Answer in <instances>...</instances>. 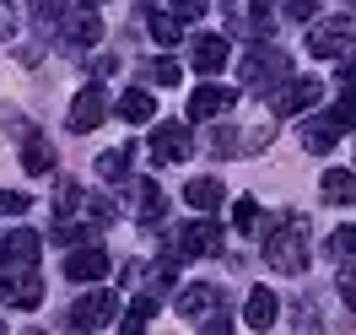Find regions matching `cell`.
<instances>
[{"label":"cell","instance_id":"cell-1","mask_svg":"<svg viewBox=\"0 0 356 335\" xmlns=\"http://www.w3.org/2000/svg\"><path fill=\"white\" fill-rule=\"evenodd\" d=\"M265 260L270 270H281V276H302L308 270V222L286 211V217H275L265 233Z\"/></svg>","mask_w":356,"mask_h":335},{"label":"cell","instance_id":"cell-2","mask_svg":"<svg viewBox=\"0 0 356 335\" xmlns=\"http://www.w3.org/2000/svg\"><path fill=\"white\" fill-rule=\"evenodd\" d=\"M351 125H356V109H351V98H346L340 109H324V114H313L308 125H302V146H308V152H330Z\"/></svg>","mask_w":356,"mask_h":335},{"label":"cell","instance_id":"cell-3","mask_svg":"<svg viewBox=\"0 0 356 335\" xmlns=\"http://www.w3.org/2000/svg\"><path fill=\"white\" fill-rule=\"evenodd\" d=\"M38 265V233H11L6 244H0V287H17L22 276H33Z\"/></svg>","mask_w":356,"mask_h":335},{"label":"cell","instance_id":"cell-4","mask_svg":"<svg viewBox=\"0 0 356 335\" xmlns=\"http://www.w3.org/2000/svg\"><path fill=\"white\" fill-rule=\"evenodd\" d=\"M351 44H356V22L351 17H324V22L308 33V49L318 54V60H334V54H346Z\"/></svg>","mask_w":356,"mask_h":335},{"label":"cell","instance_id":"cell-5","mask_svg":"<svg viewBox=\"0 0 356 335\" xmlns=\"http://www.w3.org/2000/svg\"><path fill=\"white\" fill-rule=\"evenodd\" d=\"M286 70H291V60L281 54V49H254V54L243 60V81L265 92V87H275V81H286Z\"/></svg>","mask_w":356,"mask_h":335},{"label":"cell","instance_id":"cell-6","mask_svg":"<svg viewBox=\"0 0 356 335\" xmlns=\"http://www.w3.org/2000/svg\"><path fill=\"white\" fill-rule=\"evenodd\" d=\"M113 313H119V303H113V292H103V287H92L87 297H76V309H70V325L76 330H103Z\"/></svg>","mask_w":356,"mask_h":335},{"label":"cell","instance_id":"cell-7","mask_svg":"<svg viewBox=\"0 0 356 335\" xmlns=\"http://www.w3.org/2000/svg\"><path fill=\"white\" fill-rule=\"evenodd\" d=\"M318 98H324V87H318L313 76H291L286 87H281L275 98H270V109H275L281 119H286V114H302V109H313Z\"/></svg>","mask_w":356,"mask_h":335},{"label":"cell","instance_id":"cell-8","mask_svg":"<svg viewBox=\"0 0 356 335\" xmlns=\"http://www.w3.org/2000/svg\"><path fill=\"white\" fill-rule=\"evenodd\" d=\"M189 152H195V141H189V125L168 119V125H156V130H152V157H156V162H184Z\"/></svg>","mask_w":356,"mask_h":335},{"label":"cell","instance_id":"cell-9","mask_svg":"<svg viewBox=\"0 0 356 335\" xmlns=\"http://www.w3.org/2000/svg\"><path fill=\"white\" fill-rule=\"evenodd\" d=\"M103 114H108V92L92 81V87H81V92H76V103H70V130H81V135L97 130Z\"/></svg>","mask_w":356,"mask_h":335},{"label":"cell","instance_id":"cell-10","mask_svg":"<svg viewBox=\"0 0 356 335\" xmlns=\"http://www.w3.org/2000/svg\"><path fill=\"white\" fill-rule=\"evenodd\" d=\"M173 249L184 254V260H195V254H222V227L216 222H189L173 238Z\"/></svg>","mask_w":356,"mask_h":335},{"label":"cell","instance_id":"cell-11","mask_svg":"<svg viewBox=\"0 0 356 335\" xmlns=\"http://www.w3.org/2000/svg\"><path fill=\"white\" fill-rule=\"evenodd\" d=\"M65 276L70 281H103V276H108V254L97 244H76L70 260H65Z\"/></svg>","mask_w":356,"mask_h":335},{"label":"cell","instance_id":"cell-12","mask_svg":"<svg viewBox=\"0 0 356 335\" xmlns=\"http://www.w3.org/2000/svg\"><path fill=\"white\" fill-rule=\"evenodd\" d=\"M232 103H238L232 87H200L195 98H189V119H222Z\"/></svg>","mask_w":356,"mask_h":335},{"label":"cell","instance_id":"cell-13","mask_svg":"<svg viewBox=\"0 0 356 335\" xmlns=\"http://www.w3.org/2000/svg\"><path fill=\"white\" fill-rule=\"evenodd\" d=\"M211 309H222V292L211 287V281H195V287L178 297V313H184V319H195V325H200Z\"/></svg>","mask_w":356,"mask_h":335},{"label":"cell","instance_id":"cell-14","mask_svg":"<svg viewBox=\"0 0 356 335\" xmlns=\"http://www.w3.org/2000/svg\"><path fill=\"white\" fill-rule=\"evenodd\" d=\"M275 319H281V303H275V292H248V309H243V325L248 330H270V325H275Z\"/></svg>","mask_w":356,"mask_h":335},{"label":"cell","instance_id":"cell-15","mask_svg":"<svg viewBox=\"0 0 356 335\" xmlns=\"http://www.w3.org/2000/svg\"><path fill=\"white\" fill-rule=\"evenodd\" d=\"M22 168H27V173H49V168H54V146H49V135L27 130V141H22Z\"/></svg>","mask_w":356,"mask_h":335},{"label":"cell","instance_id":"cell-16","mask_svg":"<svg viewBox=\"0 0 356 335\" xmlns=\"http://www.w3.org/2000/svg\"><path fill=\"white\" fill-rule=\"evenodd\" d=\"M189 54H195V70L216 76V70L227 65V38H211V33H205V38H195V49H189Z\"/></svg>","mask_w":356,"mask_h":335},{"label":"cell","instance_id":"cell-17","mask_svg":"<svg viewBox=\"0 0 356 335\" xmlns=\"http://www.w3.org/2000/svg\"><path fill=\"white\" fill-rule=\"evenodd\" d=\"M146 33H152L162 49H173L178 38H184V17H178V11H152V17H146Z\"/></svg>","mask_w":356,"mask_h":335},{"label":"cell","instance_id":"cell-18","mask_svg":"<svg viewBox=\"0 0 356 335\" xmlns=\"http://www.w3.org/2000/svg\"><path fill=\"white\" fill-rule=\"evenodd\" d=\"M162 211H168L162 189H156L152 179H140L135 184V217H140V222H162Z\"/></svg>","mask_w":356,"mask_h":335},{"label":"cell","instance_id":"cell-19","mask_svg":"<svg viewBox=\"0 0 356 335\" xmlns=\"http://www.w3.org/2000/svg\"><path fill=\"white\" fill-rule=\"evenodd\" d=\"M97 38H103V22H97V11H81V17L65 27V49H87V44H97Z\"/></svg>","mask_w":356,"mask_h":335},{"label":"cell","instance_id":"cell-20","mask_svg":"<svg viewBox=\"0 0 356 335\" xmlns=\"http://www.w3.org/2000/svg\"><path fill=\"white\" fill-rule=\"evenodd\" d=\"M156 114V103H152V92H140V87H130L124 98H119V119H130V125H146Z\"/></svg>","mask_w":356,"mask_h":335},{"label":"cell","instance_id":"cell-21","mask_svg":"<svg viewBox=\"0 0 356 335\" xmlns=\"http://www.w3.org/2000/svg\"><path fill=\"white\" fill-rule=\"evenodd\" d=\"M184 201L195 205V211H216V205H222V179H189Z\"/></svg>","mask_w":356,"mask_h":335},{"label":"cell","instance_id":"cell-22","mask_svg":"<svg viewBox=\"0 0 356 335\" xmlns=\"http://www.w3.org/2000/svg\"><path fill=\"white\" fill-rule=\"evenodd\" d=\"M324 201H334V205L356 201V173H346V168H330V173H324Z\"/></svg>","mask_w":356,"mask_h":335},{"label":"cell","instance_id":"cell-23","mask_svg":"<svg viewBox=\"0 0 356 335\" xmlns=\"http://www.w3.org/2000/svg\"><path fill=\"white\" fill-rule=\"evenodd\" d=\"M152 313H156V297L152 292H146V297H140V303H130V313H124V330H146V325H152Z\"/></svg>","mask_w":356,"mask_h":335},{"label":"cell","instance_id":"cell-24","mask_svg":"<svg viewBox=\"0 0 356 335\" xmlns=\"http://www.w3.org/2000/svg\"><path fill=\"white\" fill-rule=\"evenodd\" d=\"M33 22L38 27H60L65 22V0H33Z\"/></svg>","mask_w":356,"mask_h":335},{"label":"cell","instance_id":"cell-25","mask_svg":"<svg viewBox=\"0 0 356 335\" xmlns=\"http://www.w3.org/2000/svg\"><path fill=\"white\" fill-rule=\"evenodd\" d=\"M124 162H130V152H103L97 157V173H103L108 184H119L124 179Z\"/></svg>","mask_w":356,"mask_h":335},{"label":"cell","instance_id":"cell-26","mask_svg":"<svg viewBox=\"0 0 356 335\" xmlns=\"http://www.w3.org/2000/svg\"><path fill=\"white\" fill-rule=\"evenodd\" d=\"M146 76H152L156 87H173V81H178V60H168V54H162V60H152V65H146Z\"/></svg>","mask_w":356,"mask_h":335},{"label":"cell","instance_id":"cell-27","mask_svg":"<svg viewBox=\"0 0 356 335\" xmlns=\"http://www.w3.org/2000/svg\"><path fill=\"white\" fill-rule=\"evenodd\" d=\"M232 222H238V233H254V227H259V201H238V211H232Z\"/></svg>","mask_w":356,"mask_h":335},{"label":"cell","instance_id":"cell-28","mask_svg":"<svg viewBox=\"0 0 356 335\" xmlns=\"http://www.w3.org/2000/svg\"><path fill=\"white\" fill-rule=\"evenodd\" d=\"M27 205H33V201H27L22 189H0V217H22Z\"/></svg>","mask_w":356,"mask_h":335},{"label":"cell","instance_id":"cell-29","mask_svg":"<svg viewBox=\"0 0 356 335\" xmlns=\"http://www.w3.org/2000/svg\"><path fill=\"white\" fill-rule=\"evenodd\" d=\"M168 11H178L184 22H195V17H205V11H211V0H168Z\"/></svg>","mask_w":356,"mask_h":335},{"label":"cell","instance_id":"cell-30","mask_svg":"<svg viewBox=\"0 0 356 335\" xmlns=\"http://www.w3.org/2000/svg\"><path fill=\"white\" fill-rule=\"evenodd\" d=\"M330 249H334V254H340V260H356V222H351V227H340Z\"/></svg>","mask_w":356,"mask_h":335},{"label":"cell","instance_id":"cell-31","mask_svg":"<svg viewBox=\"0 0 356 335\" xmlns=\"http://www.w3.org/2000/svg\"><path fill=\"white\" fill-rule=\"evenodd\" d=\"M340 297H346V309H356V260L340 270Z\"/></svg>","mask_w":356,"mask_h":335},{"label":"cell","instance_id":"cell-32","mask_svg":"<svg viewBox=\"0 0 356 335\" xmlns=\"http://www.w3.org/2000/svg\"><path fill=\"white\" fill-rule=\"evenodd\" d=\"M340 92H346V98H356V60H346V65H340Z\"/></svg>","mask_w":356,"mask_h":335},{"label":"cell","instance_id":"cell-33","mask_svg":"<svg viewBox=\"0 0 356 335\" xmlns=\"http://www.w3.org/2000/svg\"><path fill=\"white\" fill-rule=\"evenodd\" d=\"M286 17H291V22H308V17H313V0H286Z\"/></svg>","mask_w":356,"mask_h":335},{"label":"cell","instance_id":"cell-34","mask_svg":"<svg viewBox=\"0 0 356 335\" xmlns=\"http://www.w3.org/2000/svg\"><path fill=\"white\" fill-rule=\"evenodd\" d=\"M11 27H17V11H11V6L0 0V38H11Z\"/></svg>","mask_w":356,"mask_h":335},{"label":"cell","instance_id":"cell-35","mask_svg":"<svg viewBox=\"0 0 356 335\" xmlns=\"http://www.w3.org/2000/svg\"><path fill=\"white\" fill-rule=\"evenodd\" d=\"M270 6H275V0H254V17H259V22L270 17Z\"/></svg>","mask_w":356,"mask_h":335},{"label":"cell","instance_id":"cell-36","mask_svg":"<svg viewBox=\"0 0 356 335\" xmlns=\"http://www.w3.org/2000/svg\"><path fill=\"white\" fill-rule=\"evenodd\" d=\"M351 109H356V98H351Z\"/></svg>","mask_w":356,"mask_h":335}]
</instances>
